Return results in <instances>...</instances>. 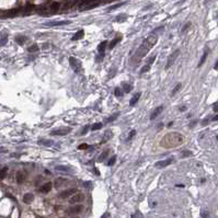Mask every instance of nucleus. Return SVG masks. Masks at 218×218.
Returning a JSON list of instances; mask_svg holds the SVG:
<instances>
[{
  "mask_svg": "<svg viewBox=\"0 0 218 218\" xmlns=\"http://www.w3.org/2000/svg\"><path fill=\"white\" fill-rule=\"evenodd\" d=\"M185 141V137L180 133H169L163 137L161 141V146L164 148H174L183 145Z\"/></svg>",
  "mask_w": 218,
  "mask_h": 218,
  "instance_id": "1",
  "label": "nucleus"
},
{
  "mask_svg": "<svg viewBox=\"0 0 218 218\" xmlns=\"http://www.w3.org/2000/svg\"><path fill=\"white\" fill-rule=\"evenodd\" d=\"M157 41H158V36L155 35V34H150L149 36H147V37L144 40V42H142V44L140 45V47L137 49L136 57H137V58L145 57L148 54V52L156 45Z\"/></svg>",
  "mask_w": 218,
  "mask_h": 218,
  "instance_id": "2",
  "label": "nucleus"
},
{
  "mask_svg": "<svg viewBox=\"0 0 218 218\" xmlns=\"http://www.w3.org/2000/svg\"><path fill=\"white\" fill-rule=\"evenodd\" d=\"M69 64H70V66L72 67V69L75 70V72H77V74H79L81 70V63L79 62L78 59H77L76 57H69Z\"/></svg>",
  "mask_w": 218,
  "mask_h": 218,
  "instance_id": "3",
  "label": "nucleus"
},
{
  "mask_svg": "<svg viewBox=\"0 0 218 218\" xmlns=\"http://www.w3.org/2000/svg\"><path fill=\"white\" fill-rule=\"evenodd\" d=\"M179 55H180V50L176 49L168 57V62H167V65H166V69H169L173 64H174V62H176V59L178 58Z\"/></svg>",
  "mask_w": 218,
  "mask_h": 218,
  "instance_id": "4",
  "label": "nucleus"
},
{
  "mask_svg": "<svg viewBox=\"0 0 218 218\" xmlns=\"http://www.w3.org/2000/svg\"><path fill=\"white\" fill-rule=\"evenodd\" d=\"M71 132L70 127H63V128H58V129H55L50 132V135H55V136H65L68 135Z\"/></svg>",
  "mask_w": 218,
  "mask_h": 218,
  "instance_id": "5",
  "label": "nucleus"
},
{
  "mask_svg": "<svg viewBox=\"0 0 218 218\" xmlns=\"http://www.w3.org/2000/svg\"><path fill=\"white\" fill-rule=\"evenodd\" d=\"M83 208L84 207L82 206V205H76V206H72L70 207V208H68L66 211V214L69 216H72V215H78V214H80L81 211H83Z\"/></svg>",
  "mask_w": 218,
  "mask_h": 218,
  "instance_id": "6",
  "label": "nucleus"
},
{
  "mask_svg": "<svg viewBox=\"0 0 218 218\" xmlns=\"http://www.w3.org/2000/svg\"><path fill=\"white\" fill-rule=\"evenodd\" d=\"M83 199H84V195H83L82 193H80V194H75L70 197V199H69V204L70 205L79 204V203L82 202Z\"/></svg>",
  "mask_w": 218,
  "mask_h": 218,
  "instance_id": "7",
  "label": "nucleus"
},
{
  "mask_svg": "<svg viewBox=\"0 0 218 218\" xmlns=\"http://www.w3.org/2000/svg\"><path fill=\"white\" fill-rule=\"evenodd\" d=\"M77 193V190L76 189H68L66 191H63L58 194V197L59 198H68V197H71L72 195H75Z\"/></svg>",
  "mask_w": 218,
  "mask_h": 218,
  "instance_id": "8",
  "label": "nucleus"
},
{
  "mask_svg": "<svg viewBox=\"0 0 218 218\" xmlns=\"http://www.w3.org/2000/svg\"><path fill=\"white\" fill-rule=\"evenodd\" d=\"M171 162H172V159L169 158V159H166V160H161V161L156 162L155 167H156V168H159V169H162V168H164V167L169 166Z\"/></svg>",
  "mask_w": 218,
  "mask_h": 218,
  "instance_id": "9",
  "label": "nucleus"
},
{
  "mask_svg": "<svg viewBox=\"0 0 218 218\" xmlns=\"http://www.w3.org/2000/svg\"><path fill=\"white\" fill-rule=\"evenodd\" d=\"M106 46H107V41H104L98 46V52L100 53V56L101 57H104L105 54V50H106Z\"/></svg>",
  "mask_w": 218,
  "mask_h": 218,
  "instance_id": "10",
  "label": "nucleus"
},
{
  "mask_svg": "<svg viewBox=\"0 0 218 218\" xmlns=\"http://www.w3.org/2000/svg\"><path fill=\"white\" fill-rule=\"evenodd\" d=\"M52 187H53V184L50 182H46L44 185H42V186L40 187V192L41 193H48L50 190H52Z\"/></svg>",
  "mask_w": 218,
  "mask_h": 218,
  "instance_id": "11",
  "label": "nucleus"
},
{
  "mask_svg": "<svg viewBox=\"0 0 218 218\" xmlns=\"http://www.w3.org/2000/svg\"><path fill=\"white\" fill-rule=\"evenodd\" d=\"M59 7H60L59 2H57V1L52 2V3H50V6L48 7V9H49V13H56V12L59 10Z\"/></svg>",
  "mask_w": 218,
  "mask_h": 218,
  "instance_id": "12",
  "label": "nucleus"
},
{
  "mask_svg": "<svg viewBox=\"0 0 218 218\" xmlns=\"http://www.w3.org/2000/svg\"><path fill=\"white\" fill-rule=\"evenodd\" d=\"M162 110H163V106L162 105H160V106L156 107V109L154 110V112H152L151 114H150V120H155L157 117V116L159 115V114L162 112Z\"/></svg>",
  "mask_w": 218,
  "mask_h": 218,
  "instance_id": "13",
  "label": "nucleus"
},
{
  "mask_svg": "<svg viewBox=\"0 0 218 218\" xmlns=\"http://www.w3.org/2000/svg\"><path fill=\"white\" fill-rule=\"evenodd\" d=\"M70 21H53L45 23L46 26H57V25H65V24H69Z\"/></svg>",
  "mask_w": 218,
  "mask_h": 218,
  "instance_id": "14",
  "label": "nucleus"
},
{
  "mask_svg": "<svg viewBox=\"0 0 218 218\" xmlns=\"http://www.w3.org/2000/svg\"><path fill=\"white\" fill-rule=\"evenodd\" d=\"M33 199H34V195L32 194V193H26V194H24L23 202L25 203V204H30V203H32Z\"/></svg>",
  "mask_w": 218,
  "mask_h": 218,
  "instance_id": "15",
  "label": "nucleus"
},
{
  "mask_svg": "<svg viewBox=\"0 0 218 218\" xmlns=\"http://www.w3.org/2000/svg\"><path fill=\"white\" fill-rule=\"evenodd\" d=\"M140 95H141V93H140V92H137L136 94L133 95V98H132V99H130V101H129V105H130V106H134V105H135L136 103L138 102V100H139Z\"/></svg>",
  "mask_w": 218,
  "mask_h": 218,
  "instance_id": "16",
  "label": "nucleus"
},
{
  "mask_svg": "<svg viewBox=\"0 0 218 218\" xmlns=\"http://www.w3.org/2000/svg\"><path fill=\"white\" fill-rule=\"evenodd\" d=\"M55 169H56L57 171H62V172H66V173H69L72 171V169L68 166H56Z\"/></svg>",
  "mask_w": 218,
  "mask_h": 218,
  "instance_id": "17",
  "label": "nucleus"
},
{
  "mask_svg": "<svg viewBox=\"0 0 218 218\" xmlns=\"http://www.w3.org/2000/svg\"><path fill=\"white\" fill-rule=\"evenodd\" d=\"M20 9L19 8H15V9H12V10H9L5 13V17H15L18 13H19Z\"/></svg>",
  "mask_w": 218,
  "mask_h": 218,
  "instance_id": "18",
  "label": "nucleus"
},
{
  "mask_svg": "<svg viewBox=\"0 0 218 218\" xmlns=\"http://www.w3.org/2000/svg\"><path fill=\"white\" fill-rule=\"evenodd\" d=\"M83 36H84V31H83V30H79V31L77 32V33L75 34L74 36H72V38H71V40H72V41H78V40H81V38H83Z\"/></svg>",
  "mask_w": 218,
  "mask_h": 218,
  "instance_id": "19",
  "label": "nucleus"
},
{
  "mask_svg": "<svg viewBox=\"0 0 218 218\" xmlns=\"http://www.w3.org/2000/svg\"><path fill=\"white\" fill-rule=\"evenodd\" d=\"M28 41V37L25 35H19V36H15V42L19 44V45H23L24 43Z\"/></svg>",
  "mask_w": 218,
  "mask_h": 218,
  "instance_id": "20",
  "label": "nucleus"
},
{
  "mask_svg": "<svg viewBox=\"0 0 218 218\" xmlns=\"http://www.w3.org/2000/svg\"><path fill=\"white\" fill-rule=\"evenodd\" d=\"M38 144L42 145V146H45V147H50L54 145V141L53 140H48V139H41L38 141Z\"/></svg>",
  "mask_w": 218,
  "mask_h": 218,
  "instance_id": "21",
  "label": "nucleus"
},
{
  "mask_svg": "<svg viewBox=\"0 0 218 218\" xmlns=\"http://www.w3.org/2000/svg\"><path fill=\"white\" fill-rule=\"evenodd\" d=\"M15 179H17V183L21 184V183H23V182H24V174H23L22 172H17Z\"/></svg>",
  "mask_w": 218,
  "mask_h": 218,
  "instance_id": "22",
  "label": "nucleus"
},
{
  "mask_svg": "<svg viewBox=\"0 0 218 218\" xmlns=\"http://www.w3.org/2000/svg\"><path fill=\"white\" fill-rule=\"evenodd\" d=\"M207 56H208V49H206V50H205V52H204V55L202 56L201 60H199V63H198V67H201L202 65H203V64H204V63H205V60H206Z\"/></svg>",
  "mask_w": 218,
  "mask_h": 218,
  "instance_id": "23",
  "label": "nucleus"
},
{
  "mask_svg": "<svg viewBox=\"0 0 218 218\" xmlns=\"http://www.w3.org/2000/svg\"><path fill=\"white\" fill-rule=\"evenodd\" d=\"M7 173H8V168H7V167H5V168L1 169V170H0V180H3V179L7 176Z\"/></svg>",
  "mask_w": 218,
  "mask_h": 218,
  "instance_id": "24",
  "label": "nucleus"
},
{
  "mask_svg": "<svg viewBox=\"0 0 218 218\" xmlns=\"http://www.w3.org/2000/svg\"><path fill=\"white\" fill-rule=\"evenodd\" d=\"M122 85H123V90H124V92H125V93H129L130 91H132V88H133L129 83H123Z\"/></svg>",
  "mask_w": 218,
  "mask_h": 218,
  "instance_id": "25",
  "label": "nucleus"
},
{
  "mask_svg": "<svg viewBox=\"0 0 218 218\" xmlns=\"http://www.w3.org/2000/svg\"><path fill=\"white\" fill-rule=\"evenodd\" d=\"M121 40H122L121 36H119V37H116V38H114V40H112L111 44H110V48H111V49H112V48H114V46L117 45V43H119Z\"/></svg>",
  "mask_w": 218,
  "mask_h": 218,
  "instance_id": "26",
  "label": "nucleus"
},
{
  "mask_svg": "<svg viewBox=\"0 0 218 218\" xmlns=\"http://www.w3.org/2000/svg\"><path fill=\"white\" fill-rule=\"evenodd\" d=\"M103 126L102 123H94L92 126H91V130L92 132H94V130H98V129H101Z\"/></svg>",
  "mask_w": 218,
  "mask_h": 218,
  "instance_id": "27",
  "label": "nucleus"
},
{
  "mask_svg": "<svg viewBox=\"0 0 218 218\" xmlns=\"http://www.w3.org/2000/svg\"><path fill=\"white\" fill-rule=\"evenodd\" d=\"M107 154H109V151H103L102 154L100 155V157L98 158V162H103V160H104L105 158H106V156H107Z\"/></svg>",
  "mask_w": 218,
  "mask_h": 218,
  "instance_id": "28",
  "label": "nucleus"
},
{
  "mask_svg": "<svg viewBox=\"0 0 218 218\" xmlns=\"http://www.w3.org/2000/svg\"><path fill=\"white\" fill-rule=\"evenodd\" d=\"M64 182H66V179H63V178L57 179L56 182H55V186H56V187H59L62 184H64Z\"/></svg>",
  "mask_w": 218,
  "mask_h": 218,
  "instance_id": "29",
  "label": "nucleus"
},
{
  "mask_svg": "<svg viewBox=\"0 0 218 218\" xmlns=\"http://www.w3.org/2000/svg\"><path fill=\"white\" fill-rule=\"evenodd\" d=\"M181 87H182V84H181V83H178V84L176 85V87H174V88H173V90H172V92H171V95H176V93L178 92L179 90H180L181 89Z\"/></svg>",
  "mask_w": 218,
  "mask_h": 218,
  "instance_id": "30",
  "label": "nucleus"
},
{
  "mask_svg": "<svg viewBox=\"0 0 218 218\" xmlns=\"http://www.w3.org/2000/svg\"><path fill=\"white\" fill-rule=\"evenodd\" d=\"M37 50H38V46L36 44H33V45H31L28 48V52L30 53H34V52H37Z\"/></svg>",
  "mask_w": 218,
  "mask_h": 218,
  "instance_id": "31",
  "label": "nucleus"
},
{
  "mask_svg": "<svg viewBox=\"0 0 218 218\" xmlns=\"http://www.w3.org/2000/svg\"><path fill=\"white\" fill-rule=\"evenodd\" d=\"M119 115H120L119 113H116V114H114V115L110 116L109 119H106V121H105V123H111V122H113L114 120H116V119H117V116H119Z\"/></svg>",
  "mask_w": 218,
  "mask_h": 218,
  "instance_id": "32",
  "label": "nucleus"
},
{
  "mask_svg": "<svg viewBox=\"0 0 218 218\" xmlns=\"http://www.w3.org/2000/svg\"><path fill=\"white\" fill-rule=\"evenodd\" d=\"M126 19H127V17H126L125 14H120L119 17L115 19V21L116 22H123V21H125Z\"/></svg>",
  "mask_w": 218,
  "mask_h": 218,
  "instance_id": "33",
  "label": "nucleus"
},
{
  "mask_svg": "<svg viewBox=\"0 0 218 218\" xmlns=\"http://www.w3.org/2000/svg\"><path fill=\"white\" fill-rule=\"evenodd\" d=\"M192 151H189V150H185V151H183L182 154H181V158H185V157H190L192 156Z\"/></svg>",
  "mask_w": 218,
  "mask_h": 218,
  "instance_id": "34",
  "label": "nucleus"
},
{
  "mask_svg": "<svg viewBox=\"0 0 218 218\" xmlns=\"http://www.w3.org/2000/svg\"><path fill=\"white\" fill-rule=\"evenodd\" d=\"M114 94H115V97L120 98V97H122L123 92H122V90L120 88H115V90H114Z\"/></svg>",
  "mask_w": 218,
  "mask_h": 218,
  "instance_id": "35",
  "label": "nucleus"
},
{
  "mask_svg": "<svg viewBox=\"0 0 218 218\" xmlns=\"http://www.w3.org/2000/svg\"><path fill=\"white\" fill-rule=\"evenodd\" d=\"M115 161H116V156H113L111 159H110L109 161H107V166L109 167H112L114 163H115Z\"/></svg>",
  "mask_w": 218,
  "mask_h": 218,
  "instance_id": "36",
  "label": "nucleus"
},
{
  "mask_svg": "<svg viewBox=\"0 0 218 218\" xmlns=\"http://www.w3.org/2000/svg\"><path fill=\"white\" fill-rule=\"evenodd\" d=\"M124 5V2H121V3H117V5H114V6H112V7H110L109 9H107V11H112V10H115V9H117V8H120L121 6H123Z\"/></svg>",
  "mask_w": 218,
  "mask_h": 218,
  "instance_id": "37",
  "label": "nucleus"
},
{
  "mask_svg": "<svg viewBox=\"0 0 218 218\" xmlns=\"http://www.w3.org/2000/svg\"><path fill=\"white\" fill-rule=\"evenodd\" d=\"M132 218H144V216H142V214L140 213V211H136V213H134L133 215H132Z\"/></svg>",
  "mask_w": 218,
  "mask_h": 218,
  "instance_id": "38",
  "label": "nucleus"
},
{
  "mask_svg": "<svg viewBox=\"0 0 218 218\" xmlns=\"http://www.w3.org/2000/svg\"><path fill=\"white\" fill-rule=\"evenodd\" d=\"M150 70V66L149 65H146V66H144L141 68V70H140V74H145V72H147V71Z\"/></svg>",
  "mask_w": 218,
  "mask_h": 218,
  "instance_id": "39",
  "label": "nucleus"
},
{
  "mask_svg": "<svg viewBox=\"0 0 218 218\" xmlns=\"http://www.w3.org/2000/svg\"><path fill=\"white\" fill-rule=\"evenodd\" d=\"M211 121V116H208V117H206V119H205L204 121L202 122V125H203V126H206Z\"/></svg>",
  "mask_w": 218,
  "mask_h": 218,
  "instance_id": "40",
  "label": "nucleus"
},
{
  "mask_svg": "<svg viewBox=\"0 0 218 218\" xmlns=\"http://www.w3.org/2000/svg\"><path fill=\"white\" fill-rule=\"evenodd\" d=\"M111 136H112V133H111V132H107V134H105V135H104V139L102 140L103 144H104L105 141H107V140L110 139V137H111Z\"/></svg>",
  "mask_w": 218,
  "mask_h": 218,
  "instance_id": "41",
  "label": "nucleus"
},
{
  "mask_svg": "<svg viewBox=\"0 0 218 218\" xmlns=\"http://www.w3.org/2000/svg\"><path fill=\"white\" fill-rule=\"evenodd\" d=\"M7 41H8V37H7V35L6 36H3L1 40H0V46H3V45H6L7 44Z\"/></svg>",
  "mask_w": 218,
  "mask_h": 218,
  "instance_id": "42",
  "label": "nucleus"
},
{
  "mask_svg": "<svg viewBox=\"0 0 218 218\" xmlns=\"http://www.w3.org/2000/svg\"><path fill=\"white\" fill-rule=\"evenodd\" d=\"M88 147H89V145H87V144H81V145H79L78 149H79V150H84V149H88Z\"/></svg>",
  "mask_w": 218,
  "mask_h": 218,
  "instance_id": "43",
  "label": "nucleus"
},
{
  "mask_svg": "<svg viewBox=\"0 0 218 218\" xmlns=\"http://www.w3.org/2000/svg\"><path fill=\"white\" fill-rule=\"evenodd\" d=\"M100 5V2H93V3H90L89 5V7H88V9L87 10H91V9H93V8H95V7H98V6Z\"/></svg>",
  "mask_w": 218,
  "mask_h": 218,
  "instance_id": "44",
  "label": "nucleus"
},
{
  "mask_svg": "<svg viewBox=\"0 0 218 218\" xmlns=\"http://www.w3.org/2000/svg\"><path fill=\"white\" fill-rule=\"evenodd\" d=\"M135 134H136V130H132V132L129 133V135H128V137H127V139H126V140H130L132 138L134 137V136H135Z\"/></svg>",
  "mask_w": 218,
  "mask_h": 218,
  "instance_id": "45",
  "label": "nucleus"
},
{
  "mask_svg": "<svg viewBox=\"0 0 218 218\" xmlns=\"http://www.w3.org/2000/svg\"><path fill=\"white\" fill-rule=\"evenodd\" d=\"M208 216H209V211H202V217H203V218H208Z\"/></svg>",
  "mask_w": 218,
  "mask_h": 218,
  "instance_id": "46",
  "label": "nucleus"
},
{
  "mask_svg": "<svg viewBox=\"0 0 218 218\" xmlns=\"http://www.w3.org/2000/svg\"><path fill=\"white\" fill-rule=\"evenodd\" d=\"M88 130H89V125L84 126V127H83V130L81 132V135H85V134L88 133Z\"/></svg>",
  "mask_w": 218,
  "mask_h": 218,
  "instance_id": "47",
  "label": "nucleus"
},
{
  "mask_svg": "<svg viewBox=\"0 0 218 218\" xmlns=\"http://www.w3.org/2000/svg\"><path fill=\"white\" fill-rule=\"evenodd\" d=\"M190 26H191V23H190V22H189V23H186V25H184V26H183L182 32H185V31H186V30H187V28H190Z\"/></svg>",
  "mask_w": 218,
  "mask_h": 218,
  "instance_id": "48",
  "label": "nucleus"
},
{
  "mask_svg": "<svg viewBox=\"0 0 218 218\" xmlns=\"http://www.w3.org/2000/svg\"><path fill=\"white\" fill-rule=\"evenodd\" d=\"M217 106H218V103L217 102H215L213 104V110H214V112H217Z\"/></svg>",
  "mask_w": 218,
  "mask_h": 218,
  "instance_id": "49",
  "label": "nucleus"
},
{
  "mask_svg": "<svg viewBox=\"0 0 218 218\" xmlns=\"http://www.w3.org/2000/svg\"><path fill=\"white\" fill-rule=\"evenodd\" d=\"M155 59H156V56L151 57V59H149V62H148V65H149V66H150V65H151V64H152V63H154V62H155Z\"/></svg>",
  "mask_w": 218,
  "mask_h": 218,
  "instance_id": "50",
  "label": "nucleus"
},
{
  "mask_svg": "<svg viewBox=\"0 0 218 218\" xmlns=\"http://www.w3.org/2000/svg\"><path fill=\"white\" fill-rule=\"evenodd\" d=\"M196 123H197V121H193V122H191V123H190V125H189V126H190V128H192L193 126H195V125H196Z\"/></svg>",
  "mask_w": 218,
  "mask_h": 218,
  "instance_id": "51",
  "label": "nucleus"
},
{
  "mask_svg": "<svg viewBox=\"0 0 218 218\" xmlns=\"http://www.w3.org/2000/svg\"><path fill=\"white\" fill-rule=\"evenodd\" d=\"M110 216H111V215H110V213H105L101 218H110Z\"/></svg>",
  "mask_w": 218,
  "mask_h": 218,
  "instance_id": "52",
  "label": "nucleus"
},
{
  "mask_svg": "<svg viewBox=\"0 0 218 218\" xmlns=\"http://www.w3.org/2000/svg\"><path fill=\"white\" fill-rule=\"evenodd\" d=\"M218 120V116L217 115H214V116H211V121L213 122H216Z\"/></svg>",
  "mask_w": 218,
  "mask_h": 218,
  "instance_id": "53",
  "label": "nucleus"
},
{
  "mask_svg": "<svg viewBox=\"0 0 218 218\" xmlns=\"http://www.w3.org/2000/svg\"><path fill=\"white\" fill-rule=\"evenodd\" d=\"M94 172H95V174H97V176H100L99 170H97V169H95V168H94Z\"/></svg>",
  "mask_w": 218,
  "mask_h": 218,
  "instance_id": "54",
  "label": "nucleus"
},
{
  "mask_svg": "<svg viewBox=\"0 0 218 218\" xmlns=\"http://www.w3.org/2000/svg\"><path fill=\"white\" fill-rule=\"evenodd\" d=\"M186 110V106H181L180 107V111H185Z\"/></svg>",
  "mask_w": 218,
  "mask_h": 218,
  "instance_id": "55",
  "label": "nucleus"
},
{
  "mask_svg": "<svg viewBox=\"0 0 218 218\" xmlns=\"http://www.w3.org/2000/svg\"><path fill=\"white\" fill-rule=\"evenodd\" d=\"M214 69H215V70H218V63H216V64H215V68H214Z\"/></svg>",
  "mask_w": 218,
  "mask_h": 218,
  "instance_id": "56",
  "label": "nucleus"
},
{
  "mask_svg": "<svg viewBox=\"0 0 218 218\" xmlns=\"http://www.w3.org/2000/svg\"><path fill=\"white\" fill-rule=\"evenodd\" d=\"M5 151H6V150L3 149V148H0V152H5Z\"/></svg>",
  "mask_w": 218,
  "mask_h": 218,
  "instance_id": "57",
  "label": "nucleus"
}]
</instances>
